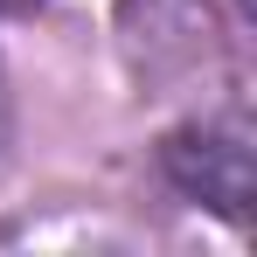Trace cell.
I'll use <instances>...</instances> for the list:
<instances>
[{"mask_svg":"<svg viewBox=\"0 0 257 257\" xmlns=\"http://www.w3.org/2000/svg\"><path fill=\"white\" fill-rule=\"evenodd\" d=\"M21 7H28V0H0V14H21Z\"/></svg>","mask_w":257,"mask_h":257,"instance_id":"obj_2","label":"cell"},{"mask_svg":"<svg viewBox=\"0 0 257 257\" xmlns=\"http://www.w3.org/2000/svg\"><path fill=\"white\" fill-rule=\"evenodd\" d=\"M243 7H250V0H243Z\"/></svg>","mask_w":257,"mask_h":257,"instance_id":"obj_3","label":"cell"},{"mask_svg":"<svg viewBox=\"0 0 257 257\" xmlns=\"http://www.w3.org/2000/svg\"><path fill=\"white\" fill-rule=\"evenodd\" d=\"M167 174L181 195L222 209L229 222H243L250 209V132L236 118H215V125H188L167 139Z\"/></svg>","mask_w":257,"mask_h":257,"instance_id":"obj_1","label":"cell"}]
</instances>
